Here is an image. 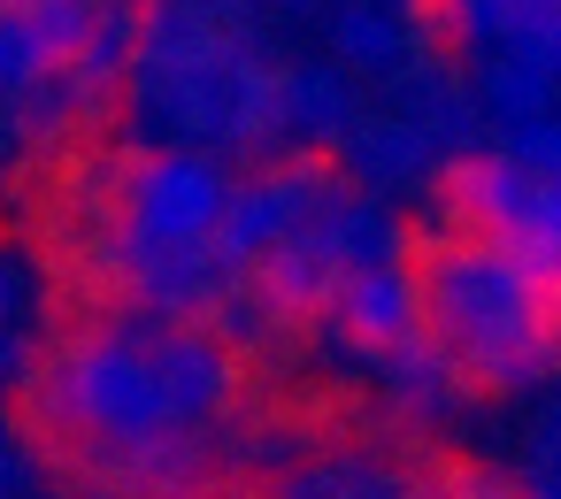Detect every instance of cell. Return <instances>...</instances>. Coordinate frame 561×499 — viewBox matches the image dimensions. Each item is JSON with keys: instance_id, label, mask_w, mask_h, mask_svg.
<instances>
[{"instance_id": "cell-24", "label": "cell", "mask_w": 561, "mask_h": 499, "mask_svg": "<svg viewBox=\"0 0 561 499\" xmlns=\"http://www.w3.org/2000/svg\"><path fill=\"white\" fill-rule=\"evenodd\" d=\"M530 499H561V484H538V491H530Z\"/></svg>"}, {"instance_id": "cell-12", "label": "cell", "mask_w": 561, "mask_h": 499, "mask_svg": "<svg viewBox=\"0 0 561 499\" xmlns=\"http://www.w3.org/2000/svg\"><path fill=\"white\" fill-rule=\"evenodd\" d=\"M423 9H438L454 39L484 55H515L561 85V0H423Z\"/></svg>"}, {"instance_id": "cell-18", "label": "cell", "mask_w": 561, "mask_h": 499, "mask_svg": "<svg viewBox=\"0 0 561 499\" xmlns=\"http://www.w3.org/2000/svg\"><path fill=\"white\" fill-rule=\"evenodd\" d=\"M553 78H538L530 62H515V55H484V70H477V108L500 124V139L507 131H523V124H546L553 116Z\"/></svg>"}, {"instance_id": "cell-19", "label": "cell", "mask_w": 561, "mask_h": 499, "mask_svg": "<svg viewBox=\"0 0 561 499\" xmlns=\"http://www.w3.org/2000/svg\"><path fill=\"white\" fill-rule=\"evenodd\" d=\"M500 246L561 300V185H538V177H530V200H523V216L500 231Z\"/></svg>"}, {"instance_id": "cell-1", "label": "cell", "mask_w": 561, "mask_h": 499, "mask_svg": "<svg viewBox=\"0 0 561 499\" xmlns=\"http://www.w3.org/2000/svg\"><path fill=\"white\" fill-rule=\"evenodd\" d=\"M247 399V361L216 323L85 315L39 346L24 422L62 461L139 445L162 430H224Z\"/></svg>"}, {"instance_id": "cell-25", "label": "cell", "mask_w": 561, "mask_h": 499, "mask_svg": "<svg viewBox=\"0 0 561 499\" xmlns=\"http://www.w3.org/2000/svg\"><path fill=\"white\" fill-rule=\"evenodd\" d=\"M16 9H32V0H0V16H16Z\"/></svg>"}, {"instance_id": "cell-9", "label": "cell", "mask_w": 561, "mask_h": 499, "mask_svg": "<svg viewBox=\"0 0 561 499\" xmlns=\"http://www.w3.org/2000/svg\"><path fill=\"white\" fill-rule=\"evenodd\" d=\"M323 330L339 338V353H354V361H369V369H385L415 330H423V285H415V254L408 262H385V269H362L339 300H331V315H323Z\"/></svg>"}, {"instance_id": "cell-17", "label": "cell", "mask_w": 561, "mask_h": 499, "mask_svg": "<svg viewBox=\"0 0 561 499\" xmlns=\"http://www.w3.org/2000/svg\"><path fill=\"white\" fill-rule=\"evenodd\" d=\"M354 154V177L362 185H423V177H438V147H431V131H415L408 116H385V124H362L354 139H346Z\"/></svg>"}, {"instance_id": "cell-3", "label": "cell", "mask_w": 561, "mask_h": 499, "mask_svg": "<svg viewBox=\"0 0 561 499\" xmlns=\"http://www.w3.org/2000/svg\"><path fill=\"white\" fill-rule=\"evenodd\" d=\"M423 330L454 353L469 392H530L561 369V300L500 246L469 231H415Z\"/></svg>"}, {"instance_id": "cell-15", "label": "cell", "mask_w": 561, "mask_h": 499, "mask_svg": "<svg viewBox=\"0 0 561 499\" xmlns=\"http://www.w3.org/2000/svg\"><path fill=\"white\" fill-rule=\"evenodd\" d=\"M377 376H385L392 407H400V415H423V422H431V415H454V407L469 399V376L454 369V353H446L431 330H415V338H408Z\"/></svg>"}, {"instance_id": "cell-4", "label": "cell", "mask_w": 561, "mask_h": 499, "mask_svg": "<svg viewBox=\"0 0 561 499\" xmlns=\"http://www.w3.org/2000/svg\"><path fill=\"white\" fill-rule=\"evenodd\" d=\"M415 254V231L377 200V193H339L316 223H300L277 254L254 262L247 277V307L254 323H277V330H308L331 315V300L362 277V269H385V262H408Z\"/></svg>"}, {"instance_id": "cell-2", "label": "cell", "mask_w": 561, "mask_h": 499, "mask_svg": "<svg viewBox=\"0 0 561 499\" xmlns=\"http://www.w3.org/2000/svg\"><path fill=\"white\" fill-rule=\"evenodd\" d=\"M131 108L162 147L201 154H277L285 147V70L201 0H147Z\"/></svg>"}, {"instance_id": "cell-22", "label": "cell", "mask_w": 561, "mask_h": 499, "mask_svg": "<svg viewBox=\"0 0 561 499\" xmlns=\"http://www.w3.org/2000/svg\"><path fill=\"white\" fill-rule=\"evenodd\" d=\"M438 499H530L515 476H500V468H477V461H454V468H438Z\"/></svg>"}, {"instance_id": "cell-5", "label": "cell", "mask_w": 561, "mask_h": 499, "mask_svg": "<svg viewBox=\"0 0 561 499\" xmlns=\"http://www.w3.org/2000/svg\"><path fill=\"white\" fill-rule=\"evenodd\" d=\"M78 277L101 300V315H139V323H231L247 285L216 262V246H162L124 223L85 216L78 239Z\"/></svg>"}, {"instance_id": "cell-7", "label": "cell", "mask_w": 561, "mask_h": 499, "mask_svg": "<svg viewBox=\"0 0 561 499\" xmlns=\"http://www.w3.org/2000/svg\"><path fill=\"white\" fill-rule=\"evenodd\" d=\"M346 185H354V177H346L331 154H316V147H300V154H270V162L239 170L231 208H224V223H216V262L247 285L254 262L277 254L300 223H316Z\"/></svg>"}, {"instance_id": "cell-20", "label": "cell", "mask_w": 561, "mask_h": 499, "mask_svg": "<svg viewBox=\"0 0 561 499\" xmlns=\"http://www.w3.org/2000/svg\"><path fill=\"white\" fill-rule=\"evenodd\" d=\"M331 47H339L354 70H400V62H408V39H400V24H392L385 9H339Z\"/></svg>"}, {"instance_id": "cell-21", "label": "cell", "mask_w": 561, "mask_h": 499, "mask_svg": "<svg viewBox=\"0 0 561 499\" xmlns=\"http://www.w3.org/2000/svg\"><path fill=\"white\" fill-rule=\"evenodd\" d=\"M500 154H507V162H523V170H530L538 185H561V116L507 131V139H500Z\"/></svg>"}, {"instance_id": "cell-23", "label": "cell", "mask_w": 561, "mask_h": 499, "mask_svg": "<svg viewBox=\"0 0 561 499\" xmlns=\"http://www.w3.org/2000/svg\"><path fill=\"white\" fill-rule=\"evenodd\" d=\"M546 445H561V399H553V415H546Z\"/></svg>"}, {"instance_id": "cell-6", "label": "cell", "mask_w": 561, "mask_h": 499, "mask_svg": "<svg viewBox=\"0 0 561 499\" xmlns=\"http://www.w3.org/2000/svg\"><path fill=\"white\" fill-rule=\"evenodd\" d=\"M231 185H239V170L224 154L139 139V147L108 154L101 193H93V216L101 223H124L139 239H162V246H216V223L231 208Z\"/></svg>"}, {"instance_id": "cell-16", "label": "cell", "mask_w": 561, "mask_h": 499, "mask_svg": "<svg viewBox=\"0 0 561 499\" xmlns=\"http://www.w3.org/2000/svg\"><path fill=\"white\" fill-rule=\"evenodd\" d=\"M400 476L408 468H392L385 453H308L270 484V499H385Z\"/></svg>"}, {"instance_id": "cell-13", "label": "cell", "mask_w": 561, "mask_h": 499, "mask_svg": "<svg viewBox=\"0 0 561 499\" xmlns=\"http://www.w3.org/2000/svg\"><path fill=\"white\" fill-rule=\"evenodd\" d=\"M139 24L147 0H108L93 39L78 47V62L62 70V116H108L116 101H131V62H139Z\"/></svg>"}, {"instance_id": "cell-11", "label": "cell", "mask_w": 561, "mask_h": 499, "mask_svg": "<svg viewBox=\"0 0 561 499\" xmlns=\"http://www.w3.org/2000/svg\"><path fill=\"white\" fill-rule=\"evenodd\" d=\"M431 185H438L446 231H469V239H500V231L523 216V200H530V170L507 162L500 147H461V154H446Z\"/></svg>"}, {"instance_id": "cell-14", "label": "cell", "mask_w": 561, "mask_h": 499, "mask_svg": "<svg viewBox=\"0 0 561 499\" xmlns=\"http://www.w3.org/2000/svg\"><path fill=\"white\" fill-rule=\"evenodd\" d=\"M354 131H362V93H354V78L331 70V62H293V70H285V139L331 154V147H346Z\"/></svg>"}, {"instance_id": "cell-10", "label": "cell", "mask_w": 561, "mask_h": 499, "mask_svg": "<svg viewBox=\"0 0 561 499\" xmlns=\"http://www.w3.org/2000/svg\"><path fill=\"white\" fill-rule=\"evenodd\" d=\"M108 0H32V9L0 16V93H47L93 39Z\"/></svg>"}, {"instance_id": "cell-8", "label": "cell", "mask_w": 561, "mask_h": 499, "mask_svg": "<svg viewBox=\"0 0 561 499\" xmlns=\"http://www.w3.org/2000/svg\"><path fill=\"white\" fill-rule=\"evenodd\" d=\"M78 484H93L101 499H208L224 476V438L216 430H162L139 445H108L85 461H62Z\"/></svg>"}]
</instances>
